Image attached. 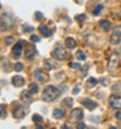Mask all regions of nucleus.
I'll use <instances>...</instances> for the list:
<instances>
[{"label": "nucleus", "mask_w": 121, "mask_h": 129, "mask_svg": "<svg viewBox=\"0 0 121 129\" xmlns=\"http://www.w3.org/2000/svg\"><path fill=\"white\" fill-rule=\"evenodd\" d=\"M34 77H35L38 81H40V82H44L46 81V76L42 73V70H40V69H35V70H34Z\"/></svg>", "instance_id": "obj_16"}, {"label": "nucleus", "mask_w": 121, "mask_h": 129, "mask_svg": "<svg viewBox=\"0 0 121 129\" xmlns=\"http://www.w3.org/2000/svg\"><path fill=\"white\" fill-rule=\"evenodd\" d=\"M120 42H121V37H120V35H116V34H113L112 37H111V39H109V43L113 44V46L119 44Z\"/></svg>", "instance_id": "obj_19"}, {"label": "nucleus", "mask_w": 121, "mask_h": 129, "mask_svg": "<svg viewBox=\"0 0 121 129\" xmlns=\"http://www.w3.org/2000/svg\"><path fill=\"white\" fill-rule=\"evenodd\" d=\"M113 34H116V35H120L121 37V26H116L113 29Z\"/></svg>", "instance_id": "obj_32"}, {"label": "nucleus", "mask_w": 121, "mask_h": 129, "mask_svg": "<svg viewBox=\"0 0 121 129\" xmlns=\"http://www.w3.org/2000/svg\"><path fill=\"white\" fill-rule=\"evenodd\" d=\"M113 91H121V84H117L113 86Z\"/></svg>", "instance_id": "obj_34"}, {"label": "nucleus", "mask_w": 121, "mask_h": 129, "mask_svg": "<svg viewBox=\"0 0 121 129\" xmlns=\"http://www.w3.org/2000/svg\"><path fill=\"white\" fill-rule=\"evenodd\" d=\"M109 104L115 110H121V97L120 95H112L109 97Z\"/></svg>", "instance_id": "obj_4"}, {"label": "nucleus", "mask_w": 121, "mask_h": 129, "mask_svg": "<svg viewBox=\"0 0 121 129\" xmlns=\"http://www.w3.org/2000/svg\"><path fill=\"white\" fill-rule=\"evenodd\" d=\"M34 16H35V20H42L43 18V13H40V12H35V14H34Z\"/></svg>", "instance_id": "obj_33"}, {"label": "nucleus", "mask_w": 121, "mask_h": 129, "mask_svg": "<svg viewBox=\"0 0 121 129\" xmlns=\"http://www.w3.org/2000/svg\"><path fill=\"white\" fill-rule=\"evenodd\" d=\"M7 106L5 104H0V119H4L5 116H7Z\"/></svg>", "instance_id": "obj_22"}, {"label": "nucleus", "mask_w": 121, "mask_h": 129, "mask_svg": "<svg viewBox=\"0 0 121 129\" xmlns=\"http://www.w3.org/2000/svg\"><path fill=\"white\" fill-rule=\"evenodd\" d=\"M44 65L47 69H52V68H56V65L52 63V61H50V60H44Z\"/></svg>", "instance_id": "obj_27"}, {"label": "nucleus", "mask_w": 121, "mask_h": 129, "mask_svg": "<svg viewBox=\"0 0 121 129\" xmlns=\"http://www.w3.org/2000/svg\"><path fill=\"white\" fill-rule=\"evenodd\" d=\"M98 81L96 78H94V77H90L87 81H86V87H87V89H91V87H94V86H96L98 85Z\"/></svg>", "instance_id": "obj_18"}, {"label": "nucleus", "mask_w": 121, "mask_h": 129, "mask_svg": "<svg viewBox=\"0 0 121 129\" xmlns=\"http://www.w3.org/2000/svg\"><path fill=\"white\" fill-rule=\"evenodd\" d=\"M14 42V38L12 37V35H8V37H5V43L7 44H12Z\"/></svg>", "instance_id": "obj_29"}, {"label": "nucleus", "mask_w": 121, "mask_h": 129, "mask_svg": "<svg viewBox=\"0 0 121 129\" xmlns=\"http://www.w3.org/2000/svg\"><path fill=\"white\" fill-rule=\"evenodd\" d=\"M21 99L26 104H30L33 102V93L30 90H24V91L21 93Z\"/></svg>", "instance_id": "obj_7"}, {"label": "nucleus", "mask_w": 121, "mask_h": 129, "mask_svg": "<svg viewBox=\"0 0 121 129\" xmlns=\"http://www.w3.org/2000/svg\"><path fill=\"white\" fill-rule=\"evenodd\" d=\"M59 94H60V90L57 89V87H55L52 85H48L43 90V93H42V101H44V102H52V101H55V99L59 97Z\"/></svg>", "instance_id": "obj_1"}, {"label": "nucleus", "mask_w": 121, "mask_h": 129, "mask_svg": "<svg viewBox=\"0 0 121 129\" xmlns=\"http://www.w3.org/2000/svg\"><path fill=\"white\" fill-rule=\"evenodd\" d=\"M62 103H64L65 106H69V107H72V106H73V99H72V98H65L64 101H62Z\"/></svg>", "instance_id": "obj_28"}, {"label": "nucleus", "mask_w": 121, "mask_h": 129, "mask_svg": "<svg viewBox=\"0 0 121 129\" xmlns=\"http://www.w3.org/2000/svg\"><path fill=\"white\" fill-rule=\"evenodd\" d=\"M76 57L78 59L79 61H83V60H86V54H85L83 51H81V50H79V51H77V52H76Z\"/></svg>", "instance_id": "obj_21"}, {"label": "nucleus", "mask_w": 121, "mask_h": 129, "mask_svg": "<svg viewBox=\"0 0 121 129\" xmlns=\"http://www.w3.org/2000/svg\"><path fill=\"white\" fill-rule=\"evenodd\" d=\"M29 90H30L33 94H38V91H39V86L35 84V82H31V84L29 85Z\"/></svg>", "instance_id": "obj_20"}, {"label": "nucleus", "mask_w": 121, "mask_h": 129, "mask_svg": "<svg viewBox=\"0 0 121 129\" xmlns=\"http://www.w3.org/2000/svg\"><path fill=\"white\" fill-rule=\"evenodd\" d=\"M79 91H81L79 86H76V87L73 89V94H74V95H76V94H79Z\"/></svg>", "instance_id": "obj_36"}, {"label": "nucleus", "mask_w": 121, "mask_h": 129, "mask_svg": "<svg viewBox=\"0 0 121 129\" xmlns=\"http://www.w3.org/2000/svg\"><path fill=\"white\" fill-rule=\"evenodd\" d=\"M64 115H65V112H64L61 108H55L54 112H52V116L55 117V119H62Z\"/></svg>", "instance_id": "obj_17"}, {"label": "nucleus", "mask_w": 121, "mask_h": 129, "mask_svg": "<svg viewBox=\"0 0 121 129\" xmlns=\"http://www.w3.org/2000/svg\"><path fill=\"white\" fill-rule=\"evenodd\" d=\"M31 40H33V42H39V40H40V38L38 37V35H31Z\"/></svg>", "instance_id": "obj_35"}, {"label": "nucleus", "mask_w": 121, "mask_h": 129, "mask_svg": "<svg viewBox=\"0 0 121 129\" xmlns=\"http://www.w3.org/2000/svg\"><path fill=\"white\" fill-rule=\"evenodd\" d=\"M102 84L106 86V85H107V80H106V78H102Z\"/></svg>", "instance_id": "obj_38"}, {"label": "nucleus", "mask_w": 121, "mask_h": 129, "mask_svg": "<svg viewBox=\"0 0 121 129\" xmlns=\"http://www.w3.org/2000/svg\"><path fill=\"white\" fill-rule=\"evenodd\" d=\"M33 121L35 124H40V123H43V117L40 115H33Z\"/></svg>", "instance_id": "obj_25"}, {"label": "nucleus", "mask_w": 121, "mask_h": 129, "mask_svg": "<svg viewBox=\"0 0 121 129\" xmlns=\"http://www.w3.org/2000/svg\"><path fill=\"white\" fill-rule=\"evenodd\" d=\"M37 55V50H35V47H30V48H26L25 51V57L27 59V60H34V57H35Z\"/></svg>", "instance_id": "obj_12"}, {"label": "nucleus", "mask_w": 121, "mask_h": 129, "mask_svg": "<svg viewBox=\"0 0 121 129\" xmlns=\"http://www.w3.org/2000/svg\"><path fill=\"white\" fill-rule=\"evenodd\" d=\"M13 68H14V70H16V72H21V70H24L25 65H24L22 63H16L14 65H13Z\"/></svg>", "instance_id": "obj_24"}, {"label": "nucleus", "mask_w": 121, "mask_h": 129, "mask_svg": "<svg viewBox=\"0 0 121 129\" xmlns=\"http://www.w3.org/2000/svg\"><path fill=\"white\" fill-rule=\"evenodd\" d=\"M83 119V111L81 108H76L72 111V120H76V121H81Z\"/></svg>", "instance_id": "obj_10"}, {"label": "nucleus", "mask_w": 121, "mask_h": 129, "mask_svg": "<svg viewBox=\"0 0 121 129\" xmlns=\"http://www.w3.org/2000/svg\"><path fill=\"white\" fill-rule=\"evenodd\" d=\"M76 46H77V42H76V39H74V38L68 37L65 39V47H66V48H74Z\"/></svg>", "instance_id": "obj_15"}, {"label": "nucleus", "mask_w": 121, "mask_h": 129, "mask_svg": "<svg viewBox=\"0 0 121 129\" xmlns=\"http://www.w3.org/2000/svg\"><path fill=\"white\" fill-rule=\"evenodd\" d=\"M120 51H121V48H120Z\"/></svg>", "instance_id": "obj_41"}, {"label": "nucleus", "mask_w": 121, "mask_h": 129, "mask_svg": "<svg viewBox=\"0 0 121 129\" xmlns=\"http://www.w3.org/2000/svg\"><path fill=\"white\" fill-rule=\"evenodd\" d=\"M116 117H117V119H121V114L117 112V114H116Z\"/></svg>", "instance_id": "obj_39"}, {"label": "nucleus", "mask_w": 121, "mask_h": 129, "mask_svg": "<svg viewBox=\"0 0 121 129\" xmlns=\"http://www.w3.org/2000/svg\"><path fill=\"white\" fill-rule=\"evenodd\" d=\"M99 26H100V29L103 31H109L111 30V22H109L108 20H100L99 21Z\"/></svg>", "instance_id": "obj_14"}, {"label": "nucleus", "mask_w": 121, "mask_h": 129, "mask_svg": "<svg viewBox=\"0 0 121 129\" xmlns=\"http://www.w3.org/2000/svg\"><path fill=\"white\" fill-rule=\"evenodd\" d=\"M0 27H1L3 31H7L8 29L10 27V20L8 18L7 14H4V16L1 17V20H0Z\"/></svg>", "instance_id": "obj_8"}, {"label": "nucleus", "mask_w": 121, "mask_h": 129, "mask_svg": "<svg viewBox=\"0 0 121 129\" xmlns=\"http://www.w3.org/2000/svg\"><path fill=\"white\" fill-rule=\"evenodd\" d=\"M39 31L42 33V35H44V37H51L54 33V30L51 27L48 26H46V25H42V26H39Z\"/></svg>", "instance_id": "obj_13"}, {"label": "nucleus", "mask_w": 121, "mask_h": 129, "mask_svg": "<svg viewBox=\"0 0 121 129\" xmlns=\"http://www.w3.org/2000/svg\"><path fill=\"white\" fill-rule=\"evenodd\" d=\"M69 67H70L72 69H76V70L81 69V65H79V64H77V63H70V64H69Z\"/></svg>", "instance_id": "obj_30"}, {"label": "nucleus", "mask_w": 121, "mask_h": 129, "mask_svg": "<svg viewBox=\"0 0 121 129\" xmlns=\"http://www.w3.org/2000/svg\"><path fill=\"white\" fill-rule=\"evenodd\" d=\"M25 42H22V40H20V42H17L14 46H13V50H12V55L17 59L20 57L21 54H22V46H24Z\"/></svg>", "instance_id": "obj_6"}, {"label": "nucleus", "mask_w": 121, "mask_h": 129, "mask_svg": "<svg viewBox=\"0 0 121 129\" xmlns=\"http://www.w3.org/2000/svg\"><path fill=\"white\" fill-rule=\"evenodd\" d=\"M12 84L16 87H22L25 85V78L21 77V76H14V77L12 78Z\"/></svg>", "instance_id": "obj_11"}, {"label": "nucleus", "mask_w": 121, "mask_h": 129, "mask_svg": "<svg viewBox=\"0 0 121 129\" xmlns=\"http://www.w3.org/2000/svg\"><path fill=\"white\" fill-rule=\"evenodd\" d=\"M76 20L79 21V22L85 21V20H86V14H78V16H76Z\"/></svg>", "instance_id": "obj_31"}, {"label": "nucleus", "mask_w": 121, "mask_h": 129, "mask_svg": "<svg viewBox=\"0 0 121 129\" xmlns=\"http://www.w3.org/2000/svg\"><path fill=\"white\" fill-rule=\"evenodd\" d=\"M22 30H24L25 33H31V31L34 30V27L30 26V25H27V23H25V25L22 26Z\"/></svg>", "instance_id": "obj_26"}, {"label": "nucleus", "mask_w": 121, "mask_h": 129, "mask_svg": "<svg viewBox=\"0 0 121 129\" xmlns=\"http://www.w3.org/2000/svg\"><path fill=\"white\" fill-rule=\"evenodd\" d=\"M77 128H86V125L83 124V123H79V124L77 125Z\"/></svg>", "instance_id": "obj_37"}, {"label": "nucleus", "mask_w": 121, "mask_h": 129, "mask_svg": "<svg viewBox=\"0 0 121 129\" xmlns=\"http://www.w3.org/2000/svg\"><path fill=\"white\" fill-rule=\"evenodd\" d=\"M103 8H104V7H103V4H98L96 7L93 9V14H94V16H98V14H99L100 12L103 10Z\"/></svg>", "instance_id": "obj_23"}, {"label": "nucleus", "mask_w": 121, "mask_h": 129, "mask_svg": "<svg viewBox=\"0 0 121 129\" xmlns=\"http://www.w3.org/2000/svg\"><path fill=\"white\" fill-rule=\"evenodd\" d=\"M0 8H1V3H0Z\"/></svg>", "instance_id": "obj_40"}, {"label": "nucleus", "mask_w": 121, "mask_h": 129, "mask_svg": "<svg viewBox=\"0 0 121 129\" xmlns=\"http://www.w3.org/2000/svg\"><path fill=\"white\" fill-rule=\"evenodd\" d=\"M12 115H13L14 119H22V117H25V115H26V110H25V107H22L21 104H17L12 111Z\"/></svg>", "instance_id": "obj_3"}, {"label": "nucleus", "mask_w": 121, "mask_h": 129, "mask_svg": "<svg viewBox=\"0 0 121 129\" xmlns=\"http://www.w3.org/2000/svg\"><path fill=\"white\" fill-rule=\"evenodd\" d=\"M52 56L55 59H57V60H66V59H68V54H66L65 48H62L61 46H57L56 48L54 50Z\"/></svg>", "instance_id": "obj_2"}, {"label": "nucleus", "mask_w": 121, "mask_h": 129, "mask_svg": "<svg viewBox=\"0 0 121 129\" xmlns=\"http://www.w3.org/2000/svg\"><path fill=\"white\" fill-rule=\"evenodd\" d=\"M117 65H119V55L117 54H112L108 59V69L113 70Z\"/></svg>", "instance_id": "obj_5"}, {"label": "nucleus", "mask_w": 121, "mask_h": 129, "mask_svg": "<svg viewBox=\"0 0 121 129\" xmlns=\"http://www.w3.org/2000/svg\"><path fill=\"white\" fill-rule=\"evenodd\" d=\"M81 103H82V106H83V107H86L87 110H94V108H96V106H98L95 101H93V99H89V98L82 99Z\"/></svg>", "instance_id": "obj_9"}]
</instances>
